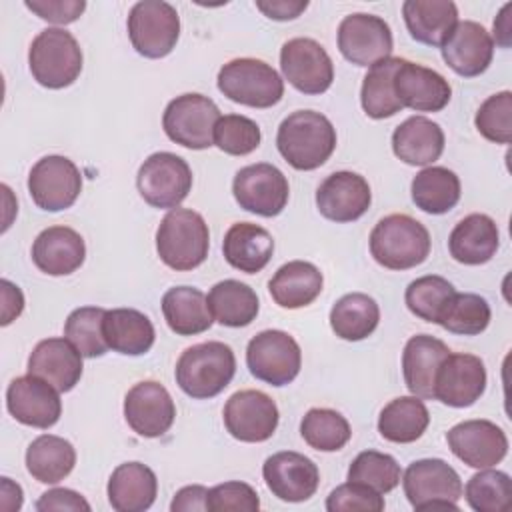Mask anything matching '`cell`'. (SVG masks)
I'll return each mask as SVG.
<instances>
[{
    "mask_svg": "<svg viewBox=\"0 0 512 512\" xmlns=\"http://www.w3.org/2000/svg\"><path fill=\"white\" fill-rule=\"evenodd\" d=\"M276 146L292 168L316 170L336 148V128L320 112L296 110L280 122Z\"/></svg>",
    "mask_w": 512,
    "mask_h": 512,
    "instance_id": "cell-1",
    "label": "cell"
},
{
    "mask_svg": "<svg viewBox=\"0 0 512 512\" xmlns=\"http://www.w3.org/2000/svg\"><path fill=\"white\" fill-rule=\"evenodd\" d=\"M236 356L224 342H202L186 348L176 362V384L196 400L218 396L234 378Z\"/></svg>",
    "mask_w": 512,
    "mask_h": 512,
    "instance_id": "cell-2",
    "label": "cell"
},
{
    "mask_svg": "<svg viewBox=\"0 0 512 512\" xmlns=\"http://www.w3.org/2000/svg\"><path fill=\"white\" fill-rule=\"evenodd\" d=\"M370 254L388 270H408L430 254V232L408 214H390L370 232Z\"/></svg>",
    "mask_w": 512,
    "mask_h": 512,
    "instance_id": "cell-3",
    "label": "cell"
},
{
    "mask_svg": "<svg viewBox=\"0 0 512 512\" xmlns=\"http://www.w3.org/2000/svg\"><path fill=\"white\" fill-rule=\"evenodd\" d=\"M210 248V232L204 218L188 208H172L156 230L160 260L178 272L198 268Z\"/></svg>",
    "mask_w": 512,
    "mask_h": 512,
    "instance_id": "cell-4",
    "label": "cell"
},
{
    "mask_svg": "<svg viewBox=\"0 0 512 512\" xmlns=\"http://www.w3.org/2000/svg\"><path fill=\"white\" fill-rule=\"evenodd\" d=\"M28 66L40 86L50 90L66 88L82 72L80 44L64 28H46L30 44Z\"/></svg>",
    "mask_w": 512,
    "mask_h": 512,
    "instance_id": "cell-5",
    "label": "cell"
},
{
    "mask_svg": "<svg viewBox=\"0 0 512 512\" xmlns=\"http://www.w3.org/2000/svg\"><path fill=\"white\" fill-rule=\"evenodd\" d=\"M218 90L236 104L270 108L282 100L284 80L264 60L234 58L220 68Z\"/></svg>",
    "mask_w": 512,
    "mask_h": 512,
    "instance_id": "cell-6",
    "label": "cell"
},
{
    "mask_svg": "<svg viewBox=\"0 0 512 512\" xmlns=\"http://www.w3.org/2000/svg\"><path fill=\"white\" fill-rule=\"evenodd\" d=\"M402 486L416 510H458L456 502L462 498L458 472L440 458L414 460L402 476Z\"/></svg>",
    "mask_w": 512,
    "mask_h": 512,
    "instance_id": "cell-7",
    "label": "cell"
},
{
    "mask_svg": "<svg viewBox=\"0 0 512 512\" xmlns=\"http://www.w3.org/2000/svg\"><path fill=\"white\" fill-rule=\"evenodd\" d=\"M218 120L220 110L208 96L188 92L168 102L162 114V128L172 142L190 150H206L214 144Z\"/></svg>",
    "mask_w": 512,
    "mask_h": 512,
    "instance_id": "cell-8",
    "label": "cell"
},
{
    "mask_svg": "<svg viewBox=\"0 0 512 512\" xmlns=\"http://www.w3.org/2000/svg\"><path fill=\"white\" fill-rule=\"evenodd\" d=\"M132 48L144 58L168 56L180 36V16L170 2L142 0L128 14Z\"/></svg>",
    "mask_w": 512,
    "mask_h": 512,
    "instance_id": "cell-9",
    "label": "cell"
},
{
    "mask_svg": "<svg viewBox=\"0 0 512 512\" xmlns=\"http://www.w3.org/2000/svg\"><path fill=\"white\" fill-rule=\"evenodd\" d=\"M140 196L154 208H178L192 190V170L172 152H154L138 168Z\"/></svg>",
    "mask_w": 512,
    "mask_h": 512,
    "instance_id": "cell-10",
    "label": "cell"
},
{
    "mask_svg": "<svg viewBox=\"0 0 512 512\" xmlns=\"http://www.w3.org/2000/svg\"><path fill=\"white\" fill-rule=\"evenodd\" d=\"M250 374L270 386L290 384L302 366L298 342L284 330H262L246 346Z\"/></svg>",
    "mask_w": 512,
    "mask_h": 512,
    "instance_id": "cell-11",
    "label": "cell"
},
{
    "mask_svg": "<svg viewBox=\"0 0 512 512\" xmlns=\"http://www.w3.org/2000/svg\"><path fill=\"white\" fill-rule=\"evenodd\" d=\"M28 192L34 204L46 212L70 208L82 192V174L78 166L58 154L40 158L28 174Z\"/></svg>",
    "mask_w": 512,
    "mask_h": 512,
    "instance_id": "cell-12",
    "label": "cell"
},
{
    "mask_svg": "<svg viewBox=\"0 0 512 512\" xmlns=\"http://www.w3.org/2000/svg\"><path fill=\"white\" fill-rule=\"evenodd\" d=\"M232 194L246 212L272 218L286 208L290 186L276 166L258 162L236 172L232 180Z\"/></svg>",
    "mask_w": 512,
    "mask_h": 512,
    "instance_id": "cell-13",
    "label": "cell"
},
{
    "mask_svg": "<svg viewBox=\"0 0 512 512\" xmlns=\"http://www.w3.org/2000/svg\"><path fill=\"white\" fill-rule=\"evenodd\" d=\"M284 78L302 94H322L332 86L334 64L324 46L312 38H292L280 50Z\"/></svg>",
    "mask_w": 512,
    "mask_h": 512,
    "instance_id": "cell-14",
    "label": "cell"
},
{
    "mask_svg": "<svg viewBox=\"0 0 512 512\" xmlns=\"http://www.w3.org/2000/svg\"><path fill=\"white\" fill-rule=\"evenodd\" d=\"M392 48V30L380 16L356 12L346 16L338 26V50L356 66H372L390 58Z\"/></svg>",
    "mask_w": 512,
    "mask_h": 512,
    "instance_id": "cell-15",
    "label": "cell"
},
{
    "mask_svg": "<svg viewBox=\"0 0 512 512\" xmlns=\"http://www.w3.org/2000/svg\"><path fill=\"white\" fill-rule=\"evenodd\" d=\"M278 406L260 390L234 392L224 406V426L240 442H264L278 428Z\"/></svg>",
    "mask_w": 512,
    "mask_h": 512,
    "instance_id": "cell-16",
    "label": "cell"
},
{
    "mask_svg": "<svg viewBox=\"0 0 512 512\" xmlns=\"http://www.w3.org/2000/svg\"><path fill=\"white\" fill-rule=\"evenodd\" d=\"M124 418L128 426L144 438H158L170 430L176 406L170 392L156 380L134 384L124 398Z\"/></svg>",
    "mask_w": 512,
    "mask_h": 512,
    "instance_id": "cell-17",
    "label": "cell"
},
{
    "mask_svg": "<svg viewBox=\"0 0 512 512\" xmlns=\"http://www.w3.org/2000/svg\"><path fill=\"white\" fill-rule=\"evenodd\" d=\"M448 446L456 458L470 468H492L508 454V438L500 426L490 420H464L446 434Z\"/></svg>",
    "mask_w": 512,
    "mask_h": 512,
    "instance_id": "cell-18",
    "label": "cell"
},
{
    "mask_svg": "<svg viewBox=\"0 0 512 512\" xmlns=\"http://www.w3.org/2000/svg\"><path fill=\"white\" fill-rule=\"evenodd\" d=\"M486 390L484 362L474 354H448L434 380V400L452 408H468Z\"/></svg>",
    "mask_w": 512,
    "mask_h": 512,
    "instance_id": "cell-19",
    "label": "cell"
},
{
    "mask_svg": "<svg viewBox=\"0 0 512 512\" xmlns=\"http://www.w3.org/2000/svg\"><path fill=\"white\" fill-rule=\"evenodd\" d=\"M262 476L268 490L284 502H304L316 494L320 484L318 466L308 456L292 450L268 456Z\"/></svg>",
    "mask_w": 512,
    "mask_h": 512,
    "instance_id": "cell-20",
    "label": "cell"
},
{
    "mask_svg": "<svg viewBox=\"0 0 512 512\" xmlns=\"http://www.w3.org/2000/svg\"><path fill=\"white\" fill-rule=\"evenodd\" d=\"M8 412L26 426L50 428L60 420L62 402L58 390L38 376H18L6 390Z\"/></svg>",
    "mask_w": 512,
    "mask_h": 512,
    "instance_id": "cell-21",
    "label": "cell"
},
{
    "mask_svg": "<svg viewBox=\"0 0 512 512\" xmlns=\"http://www.w3.org/2000/svg\"><path fill=\"white\" fill-rule=\"evenodd\" d=\"M372 192L364 176L348 170L332 172L316 190L318 212L332 222H354L370 208Z\"/></svg>",
    "mask_w": 512,
    "mask_h": 512,
    "instance_id": "cell-22",
    "label": "cell"
},
{
    "mask_svg": "<svg viewBox=\"0 0 512 512\" xmlns=\"http://www.w3.org/2000/svg\"><path fill=\"white\" fill-rule=\"evenodd\" d=\"M440 50L450 70L458 76L474 78L488 70L494 56V40L482 24L474 20H458Z\"/></svg>",
    "mask_w": 512,
    "mask_h": 512,
    "instance_id": "cell-23",
    "label": "cell"
},
{
    "mask_svg": "<svg viewBox=\"0 0 512 512\" xmlns=\"http://www.w3.org/2000/svg\"><path fill=\"white\" fill-rule=\"evenodd\" d=\"M394 92L404 108L416 112H440L452 98V88L440 72L410 60H402L396 70Z\"/></svg>",
    "mask_w": 512,
    "mask_h": 512,
    "instance_id": "cell-24",
    "label": "cell"
},
{
    "mask_svg": "<svg viewBox=\"0 0 512 512\" xmlns=\"http://www.w3.org/2000/svg\"><path fill=\"white\" fill-rule=\"evenodd\" d=\"M82 354L68 338L40 340L28 356V374L52 384L58 392H70L82 378Z\"/></svg>",
    "mask_w": 512,
    "mask_h": 512,
    "instance_id": "cell-25",
    "label": "cell"
},
{
    "mask_svg": "<svg viewBox=\"0 0 512 512\" xmlns=\"http://www.w3.org/2000/svg\"><path fill=\"white\" fill-rule=\"evenodd\" d=\"M86 258L84 238L68 226H50L42 230L32 244V262L50 276L76 272Z\"/></svg>",
    "mask_w": 512,
    "mask_h": 512,
    "instance_id": "cell-26",
    "label": "cell"
},
{
    "mask_svg": "<svg viewBox=\"0 0 512 512\" xmlns=\"http://www.w3.org/2000/svg\"><path fill=\"white\" fill-rule=\"evenodd\" d=\"M448 354L450 348L430 334H416L406 342L402 374L410 394L422 400H434L436 372Z\"/></svg>",
    "mask_w": 512,
    "mask_h": 512,
    "instance_id": "cell-27",
    "label": "cell"
},
{
    "mask_svg": "<svg viewBox=\"0 0 512 512\" xmlns=\"http://www.w3.org/2000/svg\"><path fill=\"white\" fill-rule=\"evenodd\" d=\"M498 244V226L486 214H470L462 218L448 236L450 256L466 266H480L492 260Z\"/></svg>",
    "mask_w": 512,
    "mask_h": 512,
    "instance_id": "cell-28",
    "label": "cell"
},
{
    "mask_svg": "<svg viewBox=\"0 0 512 512\" xmlns=\"http://www.w3.org/2000/svg\"><path fill=\"white\" fill-rule=\"evenodd\" d=\"M392 150L410 166H428L444 152V132L426 116H410L392 132Z\"/></svg>",
    "mask_w": 512,
    "mask_h": 512,
    "instance_id": "cell-29",
    "label": "cell"
},
{
    "mask_svg": "<svg viewBox=\"0 0 512 512\" xmlns=\"http://www.w3.org/2000/svg\"><path fill=\"white\" fill-rule=\"evenodd\" d=\"M158 494L156 474L142 462H124L108 480V502L116 512H144Z\"/></svg>",
    "mask_w": 512,
    "mask_h": 512,
    "instance_id": "cell-30",
    "label": "cell"
},
{
    "mask_svg": "<svg viewBox=\"0 0 512 512\" xmlns=\"http://www.w3.org/2000/svg\"><path fill=\"white\" fill-rule=\"evenodd\" d=\"M402 16L410 36L426 46H442L458 24V8L452 0H406Z\"/></svg>",
    "mask_w": 512,
    "mask_h": 512,
    "instance_id": "cell-31",
    "label": "cell"
},
{
    "mask_svg": "<svg viewBox=\"0 0 512 512\" xmlns=\"http://www.w3.org/2000/svg\"><path fill=\"white\" fill-rule=\"evenodd\" d=\"M226 262L246 274L260 272L274 254L270 232L252 222H236L228 228L222 242Z\"/></svg>",
    "mask_w": 512,
    "mask_h": 512,
    "instance_id": "cell-32",
    "label": "cell"
},
{
    "mask_svg": "<svg viewBox=\"0 0 512 512\" xmlns=\"http://www.w3.org/2000/svg\"><path fill=\"white\" fill-rule=\"evenodd\" d=\"M322 272L306 260L282 264L268 282L270 296L282 308L296 310L312 304L322 292Z\"/></svg>",
    "mask_w": 512,
    "mask_h": 512,
    "instance_id": "cell-33",
    "label": "cell"
},
{
    "mask_svg": "<svg viewBox=\"0 0 512 512\" xmlns=\"http://www.w3.org/2000/svg\"><path fill=\"white\" fill-rule=\"evenodd\" d=\"M102 330L108 348L124 356L146 354L156 338L150 318L134 308L106 310Z\"/></svg>",
    "mask_w": 512,
    "mask_h": 512,
    "instance_id": "cell-34",
    "label": "cell"
},
{
    "mask_svg": "<svg viewBox=\"0 0 512 512\" xmlns=\"http://www.w3.org/2000/svg\"><path fill=\"white\" fill-rule=\"evenodd\" d=\"M162 314L178 336H196L206 332L214 318L202 290L194 286H174L162 296Z\"/></svg>",
    "mask_w": 512,
    "mask_h": 512,
    "instance_id": "cell-35",
    "label": "cell"
},
{
    "mask_svg": "<svg viewBox=\"0 0 512 512\" xmlns=\"http://www.w3.org/2000/svg\"><path fill=\"white\" fill-rule=\"evenodd\" d=\"M430 424V412L418 396H398L390 400L378 416V432L396 444L416 442Z\"/></svg>",
    "mask_w": 512,
    "mask_h": 512,
    "instance_id": "cell-36",
    "label": "cell"
},
{
    "mask_svg": "<svg viewBox=\"0 0 512 512\" xmlns=\"http://www.w3.org/2000/svg\"><path fill=\"white\" fill-rule=\"evenodd\" d=\"M206 300L212 318L228 328L248 326L252 320H256L260 310L256 292L248 284L232 278L216 282Z\"/></svg>",
    "mask_w": 512,
    "mask_h": 512,
    "instance_id": "cell-37",
    "label": "cell"
},
{
    "mask_svg": "<svg viewBox=\"0 0 512 512\" xmlns=\"http://www.w3.org/2000/svg\"><path fill=\"white\" fill-rule=\"evenodd\" d=\"M74 464L76 450L62 436L42 434L26 450V468L42 484H58L72 472Z\"/></svg>",
    "mask_w": 512,
    "mask_h": 512,
    "instance_id": "cell-38",
    "label": "cell"
},
{
    "mask_svg": "<svg viewBox=\"0 0 512 512\" xmlns=\"http://www.w3.org/2000/svg\"><path fill=\"white\" fill-rule=\"evenodd\" d=\"M412 202L426 214H446L460 200V180L444 166L420 170L410 184Z\"/></svg>",
    "mask_w": 512,
    "mask_h": 512,
    "instance_id": "cell-39",
    "label": "cell"
},
{
    "mask_svg": "<svg viewBox=\"0 0 512 512\" xmlns=\"http://www.w3.org/2000/svg\"><path fill=\"white\" fill-rule=\"evenodd\" d=\"M380 322L376 300L364 292H352L336 300L330 310V326L342 340L358 342L368 338Z\"/></svg>",
    "mask_w": 512,
    "mask_h": 512,
    "instance_id": "cell-40",
    "label": "cell"
},
{
    "mask_svg": "<svg viewBox=\"0 0 512 512\" xmlns=\"http://www.w3.org/2000/svg\"><path fill=\"white\" fill-rule=\"evenodd\" d=\"M404 58H384L372 64L362 80L360 102L364 112L374 120H384L398 114L404 106L394 92V76Z\"/></svg>",
    "mask_w": 512,
    "mask_h": 512,
    "instance_id": "cell-41",
    "label": "cell"
},
{
    "mask_svg": "<svg viewBox=\"0 0 512 512\" xmlns=\"http://www.w3.org/2000/svg\"><path fill=\"white\" fill-rule=\"evenodd\" d=\"M490 306L486 298L472 292H454L446 302L438 324L460 336H476L490 324Z\"/></svg>",
    "mask_w": 512,
    "mask_h": 512,
    "instance_id": "cell-42",
    "label": "cell"
},
{
    "mask_svg": "<svg viewBox=\"0 0 512 512\" xmlns=\"http://www.w3.org/2000/svg\"><path fill=\"white\" fill-rule=\"evenodd\" d=\"M300 434L310 448L336 452L348 444L352 430L340 412L332 408H310L300 422Z\"/></svg>",
    "mask_w": 512,
    "mask_h": 512,
    "instance_id": "cell-43",
    "label": "cell"
},
{
    "mask_svg": "<svg viewBox=\"0 0 512 512\" xmlns=\"http://www.w3.org/2000/svg\"><path fill=\"white\" fill-rule=\"evenodd\" d=\"M464 496L476 512H508L512 506V480L506 472L480 468L466 482Z\"/></svg>",
    "mask_w": 512,
    "mask_h": 512,
    "instance_id": "cell-44",
    "label": "cell"
},
{
    "mask_svg": "<svg viewBox=\"0 0 512 512\" xmlns=\"http://www.w3.org/2000/svg\"><path fill=\"white\" fill-rule=\"evenodd\" d=\"M104 308L98 306H82L68 314L64 322V336L76 346V350L84 358L104 356L108 344L104 340Z\"/></svg>",
    "mask_w": 512,
    "mask_h": 512,
    "instance_id": "cell-45",
    "label": "cell"
},
{
    "mask_svg": "<svg viewBox=\"0 0 512 512\" xmlns=\"http://www.w3.org/2000/svg\"><path fill=\"white\" fill-rule=\"evenodd\" d=\"M454 292H456L454 286L446 278L428 274V276H420L408 284L404 300H406L408 310L414 316H418L420 320L438 324V318Z\"/></svg>",
    "mask_w": 512,
    "mask_h": 512,
    "instance_id": "cell-46",
    "label": "cell"
},
{
    "mask_svg": "<svg viewBox=\"0 0 512 512\" xmlns=\"http://www.w3.org/2000/svg\"><path fill=\"white\" fill-rule=\"evenodd\" d=\"M348 480L366 484L378 494H388L400 484V466L390 454L364 450L352 460L348 468Z\"/></svg>",
    "mask_w": 512,
    "mask_h": 512,
    "instance_id": "cell-47",
    "label": "cell"
},
{
    "mask_svg": "<svg viewBox=\"0 0 512 512\" xmlns=\"http://www.w3.org/2000/svg\"><path fill=\"white\" fill-rule=\"evenodd\" d=\"M260 140V126L242 114L220 116L214 126V144L230 156H246L254 152L260 146Z\"/></svg>",
    "mask_w": 512,
    "mask_h": 512,
    "instance_id": "cell-48",
    "label": "cell"
},
{
    "mask_svg": "<svg viewBox=\"0 0 512 512\" xmlns=\"http://www.w3.org/2000/svg\"><path fill=\"white\" fill-rule=\"evenodd\" d=\"M476 130L490 142L510 144L512 140V92L502 90L488 96L474 118Z\"/></svg>",
    "mask_w": 512,
    "mask_h": 512,
    "instance_id": "cell-49",
    "label": "cell"
},
{
    "mask_svg": "<svg viewBox=\"0 0 512 512\" xmlns=\"http://www.w3.org/2000/svg\"><path fill=\"white\" fill-rule=\"evenodd\" d=\"M328 512H380L384 510V498L366 484L348 480L336 486L326 498Z\"/></svg>",
    "mask_w": 512,
    "mask_h": 512,
    "instance_id": "cell-50",
    "label": "cell"
},
{
    "mask_svg": "<svg viewBox=\"0 0 512 512\" xmlns=\"http://www.w3.org/2000/svg\"><path fill=\"white\" fill-rule=\"evenodd\" d=\"M206 504L210 512H256L260 498L250 484L230 480L210 488Z\"/></svg>",
    "mask_w": 512,
    "mask_h": 512,
    "instance_id": "cell-51",
    "label": "cell"
},
{
    "mask_svg": "<svg viewBox=\"0 0 512 512\" xmlns=\"http://www.w3.org/2000/svg\"><path fill=\"white\" fill-rule=\"evenodd\" d=\"M28 10L52 24H70L80 18L86 8L84 0H26Z\"/></svg>",
    "mask_w": 512,
    "mask_h": 512,
    "instance_id": "cell-52",
    "label": "cell"
},
{
    "mask_svg": "<svg viewBox=\"0 0 512 512\" xmlns=\"http://www.w3.org/2000/svg\"><path fill=\"white\" fill-rule=\"evenodd\" d=\"M38 512L68 510V512H90V504L82 494L70 488H52L44 492L36 502Z\"/></svg>",
    "mask_w": 512,
    "mask_h": 512,
    "instance_id": "cell-53",
    "label": "cell"
},
{
    "mask_svg": "<svg viewBox=\"0 0 512 512\" xmlns=\"http://www.w3.org/2000/svg\"><path fill=\"white\" fill-rule=\"evenodd\" d=\"M256 8L266 14L270 20H294L298 18L306 8V0H256Z\"/></svg>",
    "mask_w": 512,
    "mask_h": 512,
    "instance_id": "cell-54",
    "label": "cell"
},
{
    "mask_svg": "<svg viewBox=\"0 0 512 512\" xmlns=\"http://www.w3.org/2000/svg\"><path fill=\"white\" fill-rule=\"evenodd\" d=\"M206 498H208V488H204L200 484L184 486L176 492V496L170 504V510L172 512H190V510L202 512V510H208Z\"/></svg>",
    "mask_w": 512,
    "mask_h": 512,
    "instance_id": "cell-55",
    "label": "cell"
},
{
    "mask_svg": "<svg viewBox=\"0 0 512 512\" xmlns=\"http://www.w3.org/2000/svg\"><path fill=\"white\" fill-rule=\"evenodd\" d=\"M0 288H2V326H8L14 318H18L24 310V296L22 290L12 284L10 280H0Z\"/></svg>",
    "mask_w": 512,
    "mask_h": 512,
    "instance_id": "cell-56",
    "label": "cell"
},
{
    "mask_svg": "<svg viewBox=\"0 0 512 512\" xmlns=\"http://www.w3.org/2000/svg\"><path fill=\"white\" fill-rule=\"evenodd\" d=\"M510 10H512V4H504L502 10L498 12L496 20H494V36H496V42L502 46V48H508L510 46V38H512V18H510Z\"/></svg>",
    "mask_w": 512,
    "mask_h": 512,
    "instance_id": "cell-57",
    "label": "cell"
},
{
    "mask_svg": "<svg viewBox=\"0 0 512 512\" xmlns=\"http://www.w3.org/2000/svg\"><path fill=\"white\" fill-rule=\"evenodd\" d=\"M2 508L12 512V510H20L22 506V488L18 484H14L10 478H2Z\"/></svg>",
    "mask_w": 512,
    "mask_h": 512,
    "instance_id": "cell-58",
    "label": "cell"
}]
</instances>
